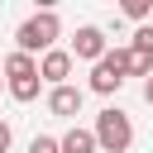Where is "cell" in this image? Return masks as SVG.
Segmentation results:
<instances>
[{
  "label": "cell",
  "mask_w": 153,
  "mask_h": 153,
  "mask_svg": "<svg viewBox=\"0 0 153 153\" xmlns=\"http://www.w3.org/2000/svg\"><path fill=\"white\" fill-rule=\"evenodd\" d=\"M91 139H96V153H124V148L134 143V124H129V115H124L120 105H110V110L96 115Z\"/></svg>",
  "instance_id": "7a4b0ae2"
},
{
  "label": "cell",
  "mask_w": 153,
  "mask_h": 153,
  "mask_svg": "<svg viewBox=\"0 0 153 153\" xmlns=\"http://www.w3.org/2000/svg\"><path fill=\"white\" fill-rule=\"evenodd\" d=\"M29 153H57V139H48V134H38V139L29 143Z\"/></svg>",
  "instance_id": "7c38bea8"
},
{
  "label": "cell",
  "mask_w": 153,
  "mask_h": 153,
  "mask_svg": "<svg viewBox=\"0 0 153 153\" xmlns=\"http://www.w3.org/2000/svg\"><path fill=\"white\" fill-rule=\"evenodd\" d=\"M120 86H124V48L105 53V57L91 67V91H96V96H110V91H120Z\"/></svg>",
  "instance_id": "277c9868"
},
{
  "label": "cell",
  "mask_w": 153,
  "mask_h": 153,
  "mask_svg": "<svg viewBox=\"0 0 153 153\" xmlns=\"http://www.w3.org/2000/svg\"><path fill=\"white\" fill-rule=\"evenodd\" d=\"M57 33H62V24H57V14L53 10H38V14H29L19 29H14V53H24V57H33V53H48V48H57Z\"/></svg>",
  "instance_id": "6da1fadb"
},
{
  "label": "cell",
  "mask_w": 153,
  "mask_h": 153,
  "mask_svg": "<svg viewBox=\"0 0 153 153\" xmlns=\"http://www.w3.org/2000/svg\"><path fill=\"white\" fill-rule=\"evenodd\" d=\"M124 14H129V19H148L153 5H148V0H124Z\"/></svg>",
  "instance_id": "30bf717a"
},
{
  "label": "cell",
  "mask_w": 153,
  "mask_h": 153,
  "mask_svg": "<svg viewBox=\"0 0 153 153\" xmlns=\"http://www.w3.org/2000/svg\"><path fill=\"white\" fill-rule=\"evenodd\" d=\"M48 110L53 115H76L81 110V91L76 86H53L48 91Z\"/></svg>",
  "instance_id": "52a82bcc"
},
{
  "label": "cell",
  "mask_w": 153,
  "mask_h": 153,
  "mask_svg": "<svg viewBox=\"0 0 153 153\" xmlns=\"http://www.w3.org/2000/svg\"><path fill=\"white\" fill-rule=\"evenodd\" d=\"M129 48H143V53H153V29H148V24H139V29H134V43H129Z\"/></svg>",
  "instance_id": "8fae6325"
},
{
  "label": "cell",
  "mask_w": 153,
  "mask_h": 153,
  "mask_svg": "<svg viewBox=\"0 0 153 153\" xmlns=\"http://www.w3.org/2000/svg\"><path fill=\"white\" fill-rule=\"evenodd\" d=\"M143 100H148V105H153V76H148V81H143Z\"/></svg>",
  "instance_id": "5bb4252c"
},
{
  "label": "cell",
  "mask_w": 153,
  "mask_h": 153,
  "mask_svg": "<svg viewBox=\"0 0 153 153\" xmlns=\"http://www.w3.org/2000/svg\"><path fill=\"white\" fill-rule=\"evenodd\" d=\"M57 153H96V139H91V129H67V134L57 139Z\"/></svg>",
  "instance_id": "ba28073f"
},
{
  "label": "cell",
  "mask_w": 153,
  "mask_h": 153,
  "mask_svg": "<svg viewBox=\"0 0 153 153\" xmlns=\"http://www.w3.org/2000/svg\"><path fill=\"white\" fill-rule=\"evenodd\" d=\"M124 76H153V53L124 48Z\"/></svg>",
  "instance_id": "9c48e42d"
},
{
  "label": "cell",
  "mask_w": 153,
  "mask_h": 153,
  "mask_svg": "<svg viewBox=\"0 0 153 153\" xmlns=\"http://www.w3.org/2000/svg\"><path fill=\"white\" fill-rule=\"evenodd\" d=\"M110 48H105V33L96 29V24H86V29H76V38H72V62L81 57V62H100Z\"/></svg>",
  "instance_id": "5b68a950"
},
{
  "label": "cell",
  "mask_w": 153,
  "mask_h": 153,
  "mask_svg": "<svg viewBox=\"0 0 153 153\" xmlns=\"http://www.w3.org/2000/svg\"><path fill=\"white\" fill-rule=\"evenodd\" d=\"M67 72H72V53H67V48H48V53H43V62H38V81L67 86Z\"/></svg>",
  "instance_id": "8992f818"
},
{
  "label": "cell",
  "mask_w": 153,
  "mask_h": 153,
  "mask_svg": "<svg viewBox=\"0 0 153 153\" xmlns=\"http://www.w3.org/2000/svg\"><path fill=\"white\" fill-rule=\"evenodd\" d=\"M0 153H10V124L0 120Z\"/></svg>",
  "instance_id": "4fadbf2b"
},
{
  "label": "cell",
  "mask_w": 153,
  "mask_h": 153,
  "mask_svg": "<svg viewBox=\"0 0 153 153\" xmlns=\"http://www.w3.org/2000/svg\"><path fill=\"white\" fill-rule=\"evenodd\" d=\"M5 86H10V96L14 100H38V62L33 57H24V53H10L5 57Z\"/></svg>",
  "instance_id": "3957f363"
}]
</instances>
